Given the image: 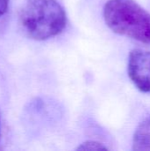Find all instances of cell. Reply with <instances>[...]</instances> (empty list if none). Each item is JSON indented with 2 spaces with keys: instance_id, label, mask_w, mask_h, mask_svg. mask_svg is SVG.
<instances>
[{
  "instance_id": "obj_2",
  "label": "cell",
  "mask_w": 150,
  "mask_h": 151,
  "mask_svg": "<svg viewBox=\"0 0 150 151\" xmlns=\"http://www.w3.org/2000/svg\"><path fill=\"white\" fill-rule=\"evenodd\" d=\"M103 18L114 33L150 44V13L134 0L107 1Z\"/></svg>"
},
{
  "instance_id": "obj_3",
  "label": "cell",
  "mask_w": 150,
  "mask_h": 151,
  "mask_svg": "<svg viewBox=\"0 0 150 151\" xmlns=\"http://www.w3.org/2000/svg\"><path fill=\"white\" fill-rule=\"evenodd\" d=\"M128 75L134 86L144 93H150V50L135 49L129 54Z\"/></svg>"
},
{
  "instance_id": "obj_6",
  "label": "cell",
  "mask_w": 150,
  "mask_h": 151,
  "mask_svg": "<svg viewBox=\"0 0 150 151\" xmlns=\"http://www.w3.org/2000/svg\"><path fill=\"white\" fill-rule=\"evenodd\" d=\"M9 0H0V16L4 14L8 9Z\"/></svg>"
},
{
  "instance_id": "obj_4",
  "label": "cell",
  "mask_w": 150,
  "mask_h": 151,
  "mask_svg": "<svg viewBox=\"0 0 150 151\" xmlns=\"http://www.w3.org/2000/svg\"><path fill=\"white\" fill-rule=\"evenodd\" d=\"M133 150L137 151H150V116L145 119L136 128Z\"/></svg>"
},
{
  "instance_id": "obj_5",
  "label": "cell",
  "mask_w": 150,
  "mask_h": 151,
  "mask_svg": "<svg viewBox=\"0 0 150 151\" xmlns=\"http://www.w3.org/2000/svg\"><path fill=\"white\" fill-rule=\"evenodd\" d=\"M110 148L96 141H86L77 147L76 150H109Z\"/></svg>"
},
{
  "instance_id": "obj_1",
  "label": "cell",
  "mask_w": 150,
  "mask_h": 151,
  "mask_svg": "<svg viewBox=\"0 0 150 151\" xmlns=\"http://www.w3.org/2000/svg\"><path fill=\"white\" fill-rule=\"evenodd\" d=\"M19 20L28 37L44 41L65 29L67 16L57 0H27L19 12Z\"/></svg>"
}]
</instances>
